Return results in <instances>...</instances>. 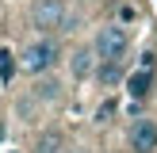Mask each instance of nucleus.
<instances>
[{"label":"nucleus","instance_id":"obj_2","mask_svg":"<svg viewBox=\"0 0 157 153\" xmlns=\"http://www.w3.org/2000/svg\"><path fill=\"white\" fill-rule=\"evenodd\" d=\"M54 61H58V42H54V38H35V42L23 46V54H19V69L31 73V76L50 73Z\"/></svg>","mask_w":157,"mask_h":153},{"label":"nucleus","instance_id":"obj_8","mask_svg":"<svg viewBox=\"0 0 157 153\" xmlns=\"http://www.w3.org/2000/svg\"><path fill=\"white\" fill-rule=\"evenodd\" d=\"M96 80L104 84V88H115V84L123 80V61H100V69H96Z\"/></svg>","mask_w":157,"mask_h":153},{"label":"nucleus","instance_id":"obj_10","mask_svg":"<svg viewBox=\"0 0 157 153\" xmlns=\"http://www.w3.org/2000/svg\"><path fill=\"white\" fill-rule=\"evenodd\" d=\"M12 54H8V50H0V76H4V80H12Z\"/></svg>","mask_w":157,"mask_h":153},{"label":"nucleus","instance_id":"obj_1","mask_svg":"<svg viewBox=\"0 0 157 153\" xmlns=\"http://www.w3.org/2000/svg\"><path fill=\"white\" fill-rule=\"evenodd\" d=\"M92 50L100 54V61H123L130 54V31L123 27V23H107V27L96 31Z\"/></svg>","mask_w":157,"mask_h":153},{"label":"nucleus","instance_id":"obj_3","mask_svg":"<svg viewBox=\"0 0 157 153\" xmlns=\"http://www.w3.org/2000/svg\"><path fill=\"white\" fill-rule=\"evenodd\" d=\"M65 4L61 0H35V8H31V23H35L38 35H50V31H65Z\"/></svg>","mask_w":157,"mask_h":153},{"label":"nucleus","instance_id":"obj_6","mask_svg":"<svg viewBox=\"0 0 157 153\" xmlns=\"http://www.w3.org/2000/svg\"><path fill=\"white\" fill-rule=\"evenodd\" d=\"M96 58H100V54L92 50V46H84V50H77L73 58H69V73H73L77 80H84V76H92V73H96Z\"/></svg>","mask_w":157,"mask_h":153},{"label":"nucleus","instance_id":"obj_12","mask_svg":"<svg viewBox=\"0 0 157 153\" xmlns=\"http://www.w3.org/2000/svg\"><path fill=\"white\" fill-rule=\"evenodd\" d=\"M65 153H88V149H81V145H65Z\"/></svg>","mask_w":157,"mask_h":153},{"label":"nucleus","instance_id":"obj_11","mask_svg":"<svg viewBox=\"0 0 157 153\" xmlns=\"http://www.w3.org/2000/svg\"><path fill=\"white\" fill-rule=\"evenodd\" d=\"M107 115H115V103H104V107H100V111H96V122H107Z\"/></svg>","mask_w":157,"mask_h":153},{"label":"nucleus","instance_id":"obj_9","mask_svg":"<svg viewBox=\"0 0 157 153\" xmlns=\"http://www.w3.org/2000/svg\"><path fill=\"white\" fill-rule=\"evenodd\" d=\"M35 153H65V134L61 130H46L35 142Z\"/></svg>","mask_w":157,"mask_h":153},{"label":"nucleus","instance_id":"obj_7","mask_svg":"<svg viewBox=\"0 0 157 153\" xmlns=\"http://www.w3.org/2000/svg\"><path fill=\"white\" fill-rule=\"evenodd\" d=\"M150 88H153V69H138V73L127 76V92H130L134 99H146Z\"/></svg>","mask_w":157,"mask_h":153},{"label":"nucleus","instance_id":"obj_5","mask_svg":"<svg viewBox=\"0 0 157 153\" xmlns=\"http://www.w3.org/2000/svg\"><path fill=\"white\" fill-rule=\"evenodd\" d=\"M31 96H35L42 107L58 103V99H61V80H58V76H46V73H42V76L35 80V88H31Z\"/></svg>","mask_w":157,"mask_h":153},{"label":"nucleus","instance_id":"obj_4","mask_svg":"<svg viewBox=\"0 0 157 153\" xmlns=\"http://www.w3.org/2000/svg\"><path fill=\"white\" fill-rule=\"evenodd\" d=\"M130 149L134 153H157V126L150 119H138L130 126Z\"/></svg>","mask_w":157,"mask_h":153}]
</instances>
